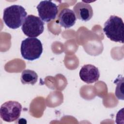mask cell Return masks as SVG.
<instances>
[{
  "instance_id": "1",
  "label": "cell",
  "mask_w": 124,
  "mask_h": 124,
  "mask_svg": "<svg viewBox=\"0 0 124 124\" xmlns=\"http://www.w3.org/2000/svg\"><path fill=\"white\" fill-rule=\"evenodd\" d=\"M27 13L24 8L19 5H13L4 9L3 20L10 29H16L23 23Z\"/></svg>"
},
{
  "instance_id": "2",
  "label": "cell",
  "mask_w": 124,
  "mask_h": 124,
  "mask_svg": "<svg viewBox=\"0 0 124 124\" xmlns=\"http://www.w3.org/2000/svg\"><path fill=\"white\" fill-rule=\"evenodd\" d=\"M124 29L122 19L116 16H111L104 23L103 30L111 41L124 43Z\"/></svg>"
},
{
  "instance_id": "3",
  "label": "cell",
  "mask_w": 124,
  "mask_h": 124,
  "mask_svg": "<svg viewBox=\"0 0 124 124\" xmlns=\"http://www.w3.org/2000/svg\"><path fill=\"white\" fill-rule=\"evenodd\" d=\"M20 52L22 57L29 61L38 59L43 52L41 42L35 37H28L21 44Z\"/></svg>"
},
{
  "instance_id": "4",
  "label": "cell",
  "mask_w": 124,
  "mask_h": 124,
  "mask_svg": "<svg viewBox=\"0 0 124 124\" xmlns=\"http://www.w3.org/2000/svg\"><path fill=\"white\" fill-rule=\"evenodd\" d=\"M24 34L29 37H36L44 30V23L38 16L29 15L26 17L21 27Z\"/></svg>"
},
{
  "instance_id": "5",
  "label": "cell",
  "mask_w": 124,
  "mask_h": 124,
  "mask_svg": "<svg viewBox=\"0 0 124 124\" xmlns=\"http://www.w3.org/2000/svg\"><path fill=\"white\" fill-rule=\"evenodd\" d=\"M21 110V104L15 101H9L4 103L1 106L0 117L5 122H14L19 117Z\"/></svg>"
},
{
  "instance_id": "6",
  "label": "cell",
  "mask_w": 124,
  "mask_h": 124,
  "mask_svg": "<svg viewBox=\"0 0 124 124\" xmlns=\"http://www.w3.org/2000/svg\"><path fill=\"white\" fill-rule=\"evenodd\" d=\"M38 15L42 21L48 22L56 18L58 7L50 0H43L37 6Z\"/></svg>"
},
{
  "instance_id": "7",
  "label": "cell",
  "mask_w": 124,
  "mask_h": 124,
  "mask_svg": "<svg viewBox=\"0 0 124 124\" xmlns=\"http://www.w3.org/2000/svg\"><path fill=\"white\" fill-rule=\"evenodd\" d=\"M80 79L87 84L97 81L100 77L99 71L94 65L88 64L83 65L79 71Z\"/></svg>"
},
{
  "instance_id": "8",
  "label": "cell",
  "mask_w": 124,
  "mask_h": 124,
  "mask_svg": "<svg viewBox=\"0 0 124 124\" xmlns=\"http://www.w3.org/2000/svg\"><path fill=\"white\" fill-rule=\"evenodd\" d=\"M74 12L77 18L83 21L90 20L93 16V10L92 6L88 3L83 1L78 2L73 7Z\"/></svg>"
},
{
  "instance_id": "9",
  "label": "cell",
  "mask_w": 124,
  "mask_h": 124,
  "mask_svg": "<svg viewBox=\"0 0 124 124\" xmlns=\"http://www.w3.org/2000/svg\"><path fill=\"white\" fill-rule=\"evenodd\" d=\"M76 16L73 11L68 8L62 9L59 15V22L64 28H70L75 24Z\"/></svg>"
},
{
  "instance_id": "10",
  "label": "cell",
  "mask_w": 124,
  "mask_h": 124,
  "mask_svg": "<svg viewBox=\"0 0 124 124\" xmlns=\"http://www.w3.org/2000/svg\"><path fill=\"white\" fill-rule=\"evenodd\" d=\"M38 79L37 73L31 70L26 69L22 72L21 76V81L22 84H35Z\"/></svg>"
},
{
  "instance_id": "11",
  "label": "cell",
  "mask_w": 124,
  "mask_h": 124,
  "mask_svg": "<svg viewBox=\"0 0 124 124\" xmlns=\"http://www.w3.org/2000/svg\"><path fill=\"white\" fill-rule=\"evenodd\" d=\"M114 83L116 84V87L115 92L116 97L118 99L124 100V78L121 75H119L118 78L114 80Z\"/></svg>"
}]
</instances>
